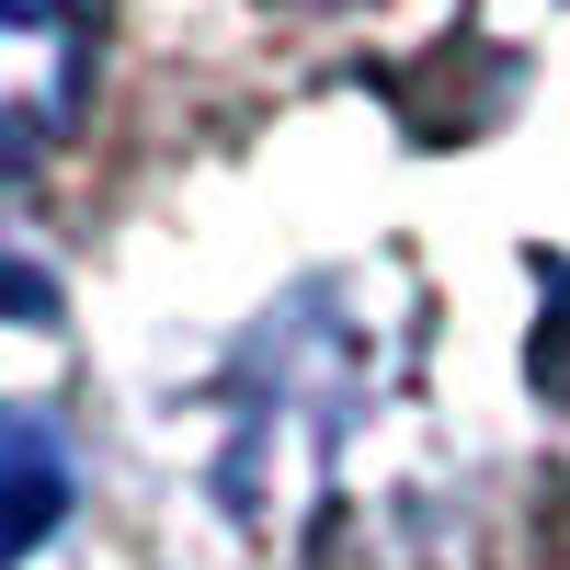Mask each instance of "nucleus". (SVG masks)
I'll list each match as a JSON object with an SVG mask.
<instances>
[{
	"mask_svg": "<svg viewBox=\"0 0 570 570\" xmlns=\"http://www.w3.org/2000/svg\"><path fill=\"white\" fill-rule=\"evenodd\" d=\"M115 0H0V171H35L91 104Z\"/></svg>",
	"mask_w": 570,
	"mask_h": 570,
	"instance_id": "f257e3e1",
	"label": "nucleus"
},
{
	"mask_svg": "<svg viewBox=\"0 0 570 570\" xmlns=\"http://www.w3.org/2000/svg\"><path fill=\"white\" fill-rule=\"evenodd\" d=\"M69 513V434L23 400H0V559H23Z\"/></svg>",
	"mask_w": 570,
	"mask_h": 570,
	"instance_id": "f03ea898",
	"label": "nucleus"
}]
</instances>
